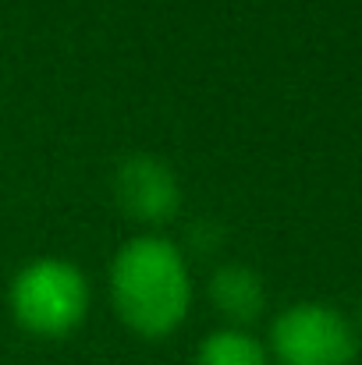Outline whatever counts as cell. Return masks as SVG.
I'll return each instance as SVG.
<instances>
[{"instance_id":"obj_5","label":"cell","mask_w":362,"mask_h":365,"mask_svg":"<svg viewBox=\"0 0 362 365\" xmlns=\"http://www.w3.org/2000/svg\"><path fill=\"white\" fill-rule=\"evenodd\" d=\"M210 305L217 309V316L228 319V327L245 330L252 327L256 319H263L266 312V284L256 269L238 266V262H224L213 269L210 277Z\"/></svg>"},{"instance_id":"obj_4","label":"cell","mask_w":362,"mask_h":365,"mask_svg":"<svg viewBox=\"0 0 362 365\" xmlns=\"http://www.w3.org/2000/svg\"><path fill=\"white\" fill-rule=\"evenodd\" d=\"M114 199L121 213L139 224H167L181 206V185L174 170L156 156H128L114 174Z\"/></svg>"},{"instance_id":"obj_6","label":"cell","mask_w":362,"mask_h":365,"mask_svg":"<svg viewBox=\"0 0 362 365\" xmlns=\"http://www.w3.org/2000/svg\"><path fill=\"white\" fill-rule=\"evenodd\" d=\"M192 365H270V355L266 344L256 341L248 330L221 327L210 337H203Z\"/></svg>"},{"instance_id":"obj_7","label":"cell","mask_w":362,"mask_h":365,"mask_svg":"<svg viewBox=\"0 0 362 365\" xmlns=\"http://www.w3.org/2000/svg\"><path fill=\"white\" fill-rule=\"evenodd\" d=\"M359 323H362V316H359Z\"/></svg>"},{"instance_id":"obj_1","label":"cell","mask_w":362,"mask_h":365,"mask_svg":"<svg viewBox=\"0 0 362 365\" xmlns=\"http://www.w3.org/2000/svg\"><path fill=\"white\" fill-rule=\"evenodd\" d=\"M111 298L131 334L149 341L174 334L192 305V277L181 248L160 235L124 242L111 262Z\"/></svg>"},{"instance_id":"obj_3","label":"cell","mask_w":362,"mask_h":365,"mask_svg":"<svg viewBox=\"0 0 362 365\" xmlns=\"http://www.w3.org/2000/svg\"><path fill=\"white\" fill-rule=\"evenodd\" d=\"M266 355L270 365H356L359 334L334 305L298 302L270 323Z\"/></svg>"},{"instance_id":"obj_2","label":"cell","mask_w":362,"mask_h":365,"mask_svg":"<svg viewBox=\"0 0 362 365\" xmlns=\"http://www.w3.org/2000/svg\"><path fill=\"white\" fill-rule=\"evenodd\" d=\"M11 312L36 337H68L89 312V280L68 259H32L11 280Z\"/></svg>"}]
</instances>
